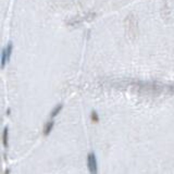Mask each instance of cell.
I'll return each instance as SVG.
<instances>
[{
  "mask_svg": "<svg viewBox=\"0 0 174 174\" xmlns=\"http://www.w3.org/2000/svg\"><path fill=\"white\" fill-rule=\"evenodd\" d=\"M8 140H9V128L6 126L4 128V133H2V145L4 148L8 147Z\"/></svg>",
  "mask_w": 174,
  "mask_h": 174,
  "instance_id": "3957f363",
  "label": "cell"
},
{
  "mask_svg": "<svg viewBox=\"0 0 174 174\" xmlns=\"http://www.w3.org/2000/svg\"><path fill=\"white\" fill-rule=\"evenodd\" d=\"M6 174H8V173H10V170H6V172H4Z\"/></svg>",
  "mask_w": 174,
  "mask_h": 174,
  "instance_id": "52a82bcc",
  "label": "cell"
},
{
  "mask_svg": "<svg viewBox=\"0 0 174 174\" xmlns=\"http://www.w3.org/2000/svg\"><path fill=\"white\" fill-rule=\"evenodd\" d=\"M53 126H54V122L52 121H48L46 123V125H45V127H44V131H43V134L45 136H48L52 132V128Z\"/></svg>",
  "mask_w": 174,
  "mask_h": 174,
  "instance_id": "7a4b0ae2",
  "label": "cell"
},
{
  "mask_svg": "<svg viewBox=\"0 0 174 174\" xmlns=\"http://www.w3.org/2000/svg\"><path fill=\"white\" fill-rule=\"evenodd\" d=\"M87 167H88L89 172L92 174H96L98 171L97 168V159H96V155L94 153H90L87 156Z\"/></svg>",
  "mask_w": 174,
  "mask_h": 174,
  "instance_id": "6da1fadb",
  "label": "cell"
},
{
  "mask_svg": "<svg viewBox=\"0 0 174 174\" xmlns=\"http://www.w3.org/2000/svg\"><path fill=\"white\" fill-rule=\"evenodd\" d=\"M90 119H92V123H98V122H99V117H98V113H97L96 111H92V112Z\"/></svg>",
  "mask_w": 174,
  "mask_h": 174,
  "instance_id": "8992f818",
  "label": "cell"
},
{
  "mask_svg": "<svg viewBox=\"0 0 174 174\" xmlns=\"http://www.w3.org/2000/svg\"><path fill=\"white\" fill-rule=\"evenodd\" d=\"M7 62H8L7 50H6V48H4V49H2V53H1V69H4Z\"/></svg>",
  "mask_w": 174,
  "mask_h": 174,
  "instance_id": "5b68a950",
  "label": "cell"
},
{
  "mask_svg": "<svg viewBox=\"0 0 174 174\" xmlns=\"http://www.w3.org/2000/svg\"><path fill=\"white\" fill-rule=\"evenodd\" d=\"M62 109H63V105H61V103H60V105H58V106L56 107V108H54L52 111H51V113H50V117H51V119H52V117H57L58 114L61 112V110H62Z\"/></svg>",
  "mask_w": 174,
  "mask_h": 174,
  "instance_id": "277c9868",
  "label": "cell"
}]
</instances>
